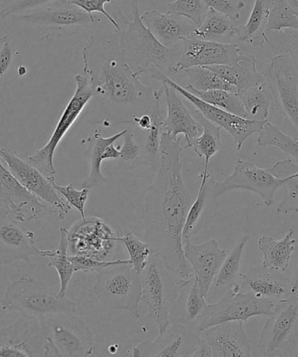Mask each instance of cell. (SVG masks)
Masks as SVG:
<instances>
[{"instance_id":"14","label":"cell","mask_w":298,"mask_h":357,"mask_svg":"<svg viewBox=\"0 0 298 357\" xmlns=\"http://www.w3.org/2000/svg\"><path fill=\"white\" fill-rule=\"evenodd\" d=\"M48 213H54L25 188L0 159V216L26 223Z\"/></svg>"},{"instance_id":"10","label":"cell","mask_w":298,"mask_h":357,"mask_svg":"<svg viewBox=\"0 0 298 357\" xmlns=\"http://www.w3.org/2000/svg\"><path fill=\"white\" fill-rule=\"evenodd\" d=\"M0 159L13 176L41 202L57 213L58 220H63L72 211V206L54 189L51 176H47L29 160L26 155L15 151L0 148Z\"/></svg>"},{"instance_id":"32","label":"cell","mask_w":298,"mask_h":357,"mask_svg":"<svg viewBox=\"0 0 298 357\" xmlns=\"http://www.w3.org/2000/svg\"><path fill=\"white\" fill-rule=\"evenodd\" d=\"M241 26L228 17L209 9L205 20L197 26L194 36L204 40L230 43L240 33Z\"/></svg>"},{"instance_id":"24","label":"cell","mask_w":298,"mask_h":357,"mask_svg":"<svg viewBox=\"0 0 298 357\" xmlns=\"http://www.w3.org/2000/svg\"><path fill=\"white\" fill-rule=\"evenodd\" d=\"M162 88L167 102L164 132L173 139H178L182 136L186 141L185 149L191 148L194 141L202 135L203 127L174 88L168 84H162Z\"/></svg>"},{"instance_id":"2","label":"cell","mask_w":298,"mask_h":357,"mask_svg":"<svg viewBox=\"0 0 298 357\" xmlns=\"http://www.w3.org/2000/svg\"><path fill=\"white\" fill-rule=\"evenodd\" d=\"M182 137L173 139L162 132L157 175L148 187L142 210L145 242L181 279L192 270L182 248V230L194 197L183 179Z\"/></svg>"},{"instance_id":"49","label":"cell","mask_w":298,"mask_h":357,"mask_svg":"<svg viewBox=\"0 0 298 357\" xmlns=\"http://www.w3.org/2000/svg\"><path fill=\"white\" fill-rule=\"evenodd\" d=\"M60 0H6L0 4L2 8L0 15L4 19L13 18V17L44 8Z\"/></svg>"},{"instance_id":"17","label":"cell","mask_w":298,"mask_h":357,"mask_svg":"<svg viewBox=\"0 0 298 357\" xmlns=\"http://www.w3.org/2000/svg\"><path fill=\"white\" fill-rule=\"evenodd\" d=\"M182 43V54L173 68V74L193 67L237 64L249 56L242 54L241 48L235 44L204 40L196 36Z\"/></svg>"},{"instance_id":"29","label":"cell","mask_w":298,"mask_h":357,"mask_svg":"<svg viewBox=\"0 0 298 357\" xmlns=\"http://www.w3.org/2000/svg\"><path fill=\"white\" fill-rule=\"evenodd\" d=\"M127 130H121L120 132L109 137H103L102 130H96L86 139L82 140V144H86V155H88L90 161V173L88 178L82 182V188L90 190L109 182V179L105 178L102 172L104 151L109 145L120 139Z\"/></svg>"},{"instance_id":"19","label":"cell","mask_w":298,"mask_h":357,"mask_svg":"<svg viewBox=\"0 0 298 357\" xmlns=\"http://www.w3.org/2000/svg\"><path fill=\"white\" fill-rule=\"evenodd\" d=\"M44 342L40 321L22 317L0 331V356H43Z\"/></svg>"},{"instance_id":"53","label":"cell","mask_w":298,"mask_h":357,"mask_svg":"<svg viewBox=\"0 0 298 357\" xmlns=\"http://www.w3.org/2000/svg\"><path fill=\"white\" fill-rule=\"evenodd\" d=\"M207 8L224 15L233 22L240 20L242 10L245 8L244 0H205Z\"/></svg>"},{"instance_id":"27","label":"cell","mask_w":298,"mask_h":357,"mask_svg":"<svg viewBox=\"0 0 298 357\" xmlns=\"http://www.w3.org/2000/svg\"><path fill=\"white\" fill-rule=\"evenodd\" d=\"M217 180L210 174L189 208L182 230V238H191L202 229L207 228L219 213L216 190Z\"/></svg>"},{"instance_id":"38","label":"cell","mask_w":298,"mask_h":357,"mask_svg":"<svg viewBox=\"0 0 298 357\" xmlns=\"http://www.w3.org/2000/svg\"><path fill=\"white\" fill-rule=\"evenodd\" d=\"M249 240V236H244L232 249L230 254H227L213 280L217 289L228 287V289L237 283V280L242 275L240 272L242 256Z\"/></svg>"},{"instance_id":"7","label":"cell","mask_w":298,"mask_h":357,"mask_svg":"<svg viewBox=\"0 0 298 357\" xmlns=\"http://www.w3.org/2000/svg\"><path fill=\"white\" fill-rule=\"evenodd\" d=\"M93 291L104 306L141 317V276L130 264L113 265L100 270Z\"/></svg>"},{"instance_id":"15","label":"cell","mask_w":298,"mask_h":357,"mask_svg":"<svg viewBox=\"0 0 298 357\" xmlns=\"http://www.w3.org/2000/svg\"><path fill=\"white\" fill-rule=\"evenodd\" d=\"M15 22L29 24L69 34L78 33L86 27L95 26L102 18L89 15L77 6L68 5L63 0L33 11L13 17Z\"/></svg>"},{"instance_id":"5","label":"cell","mask_w":298,"mask_h":357,"mask_svg":"<svg viewBox=\"0 0 298 357\" xmlns=\"http://www.w3.org/2000/svg\"><path fill=\"white\" fill-rule=\"evenodd\" d=\"M0 308L5 312H19L23 317L39 321L56 314L77 313L74 301L58 296L42 282L31 277H22L8 284Z\"/></svg>"},{"instance_id":"33","label":"cell","mask_w":298,"mask_h":357,"mask_svg":"<svg viewBox=\"0 0 298 357\" xmlns=\"http://www.w3.org/2000/svg\"><path fill=\"white\" fill-rule=\"evenodd\" d=\"M272 174L279 178L287 180L282 186L283 196L276 211L280 213H297L298 211V164L291 159L277 162L269 168Z\"/></svg>"},{"instance_id":"8","label":"cell","mask_w":298,"mask_h":357,"mask_svg":"<svg viewBox=\"0 0 298 357\" xmlns=\"http://www.w3.org/2000/svg\"><path fill=\"white\" fill-rule=\"evenodd\" d=\"M298 345V294L277 301L260 335L259 356H290Z\"/></svg>"},{"instance_id":"36","label":"cell","mask_w":298,"mask_h":357,"mask_svg":"<svg viewBox=\"0 0 298 357\" xmlns=\"http://www.w3.org/2000/svg\"><path fill=\"white\" fill-rule=\"evenodd\" d=\"M47 258L49 259L48 266L56 270L58 279H60V290H58V296L64 297L72 277L75 273L74 266L69 259L67 229L61 228L60 245L54 250H47Z\"/></svg>"},{"instance_id":"44","label":"cell","mask_w":298,"mask_h":357,"mask_svg":"<svg viewBox=\"0 0 298 357\" xmlns=\"http://www.w3.org/2000/svg\"><path fill=\"white\" fill-rule=\"evenodd\" d=\"M118 241L123 243L127 248L131 266L140 275L147 265L149 257L153 254L151 248L147 242L139 240L136 236L127 229H125L123 237H118Z\"/></svg>"},{"instance_id":"55","label":"cell","mask_w":298,"mask_h":357,"mask_svg":"<svg viewBox=\"0 0 298 357\" xmlns=\"http://www.w3.org/2000/svg\"><path fill=\"white\" fill-rule=\"evenodd\" d=\"M192 357H210L213 356L212 349H211L210 347L207 343L203 341L201 339L198 345L196 346L195 351L192 354Z\"/></svg>"},{"instance_id":"13","label":"cell","mask_w":298,"mask_h":357,"mask_svg":"<svg viewBox=\"0 0 298 357\" xmlns=\"http://www.w3.org/2000/svg\"><path fill=\"white\" fill-rule=\"evenodd\" d=\"M68 254L112 261L118 237L105 220L90 217L79 221L68 230Z\"/></svg>"},{"instance_id":"11","label":"cell","mask_w":298,"mask_h":357,"mask_svg":"<svg viewBox=\"0 0 298 357\" xmlns=\"http://www.w3.org/2000/svg\"><path fill=\"white\" fill-rule=\"evenodd\" d=\"M265 77L277 111L298 139V77L289 55L273 57Z\"/></svg>"},{"instance_id":"21","label":"cell","mask_w":298,"mask_h":357,"mask_svg":"<svg viewBox=\"0 0 298 357\" xmlns=\"http://www.w3.org/2000/svg\"><path fill=\"white\" fill-rule=\"evenodd\" d=\"M201 338L187 326L173 324L155 341H145L134 347L132 356L136 357L191 356Z\"/></svg>"},{"instance_id":"48","label":"cell","mask_w":298,"mask_h":357,"mask_svg":"<svg viewBox=\"0 0 298 357\" xmlns=\"http://www.w3.org/2000/svg\"><path fill=\"white\" fill-rule=\"evenodd\" d=\"M51 182L54 189L64 197L65 201L72 207L75 208L81 213L82 220H85V206L86 202H88L90 190L86 188H82L81 190L75 189L72 183H69L67 186L58 185L55 182L54 176H51Z\"/></svg>"},{"instance_id":"18","label":"cell","mask_w":298,"mask_h":357,"mask_svg":"<svg viewBox=\"0 0 298 357\" xmlns=\"http://www.w3.org/2000/svg\"><path fill=\"white\" fill-rule=\"evenodd\" d=\"M287 178H279L269 169L259 168L253 162L237 159L231 175L216 183L218 196L232 190H248L258 194L266 206H272L276 190L283 185Z\"/></svg>"},{"instance_id":"3","label":"cell","mask_w":298,"mask_h":357,"mask_svg":"<svg viewBox=\"0 0 298 357\" xmlns=\"http://www.w3.org/2000/svg\"><path fill=\"white\" fill-rule=\"evenodd\" d=\"M132 20L123 17L127 29L120 30V46L127 63L141 77L148 75L155 78L159 74H173L178 56L175 47L164 46L142 22L138 0L131 1Z\"/></svg>"},{"instance_id":"54","label":"cell","mask_w":298,"mask_h":357,"mask_svg":"<svg viewBox=\"0 0 298 357\" xmlns=\"http://www.w3.org/2000/svg\"><path fill=\"white\" fill-rule=\"evenodd\" d=\"M290 283L291 294H298V250L295 255L292 264L287 269Z\"/></svg>"},{"instance_id":"40","label":"cell","mask_w":298,"mask_h":357,"mask_svg":"<svg viewBox=\"0 0 298 357\" xmlns=\"http://www.w3.org/2000/svg\"><path fill=\"white\" fill-rule=\"evenodd\" d=\"M259 146H273L280 149L284 153L292 158L291 160L298 164V139L283 133L279 127L267 121L259 131L258 139Z\"/></svg>"},{"instance_id":"22","label":"cell","mask_w":298,"mask_h":357,"mask_svg":"<svg viewBox=\"0 0 298 357\" xmlns=\"http://www.w3.org/2000/svg\"><path fill=\"white\" fill-rule=\"evenodd\" d=\"M20 222L0 216V265L9 266L31 258H47V250L36 247V234Z\"/></svg>"},{"instance_id":"16","label":"cell","mask_w":298,"mask_h":357,"mask_svg":"<svg viewBox=\"0 0 298 357\" xmlns=\"http://www.w3.org/2000/svg\"><path fill=\"white\" fill-rule=\"evenodd\" d=\"M162 82V84H168L174 88L180 95L182 96L199 110L206 119L211 123L219 126L221 129L227 131L233 137L237 150L240 151L245 141L253 135L259 133L266 122H258L246 119V118L235 116V114L226 112L219 107L211 105V104L203 102L199 97L194 93L187 91L185 88L178 84L168 77V75L159 74L154 78Z\"/></svg>"},{"instance_id":"51","label":"cell","mask_w":298,"mask_h":357,"mask_svg":"<svg viewBox=\"0 0 298 357\" xmlns=\"http://www.w3.org/2000/svg\"><path fill=\"white\" fill-rule=\"evenodd\" d=\"M69 259L74 266L75 272L98 273L107 266L119 264H130V259H116V261H100L93 258L82 255H70Z\"/></svg>"},{"instance_id":"45","label":"cell","mask_w":298,"mask_h":357,"mask_svg":"<svg viewBox=\"0 0 298 357\" xmlns=\"http://www.w3.org/2000/svg\"><path fill=\"white\" fill-rule=\"evenodd\" d=\"M209 8L205 0H175L168 5V15L185 17L199 26L205 20Z\"/></svg>"},{"instance_id":"42","label":"cell","mask_w":298,"mask_h":357,"mask_svg":"<svg viewBox=\"0 0 298 357\" xmlns=\"http://www.w3.org/2000/svg\"><path fill=\"white\" fill-rule=\"evenodd\" d=\"M285 29L298 30V17L287 0H270L268 22L265 29L267 36Z\"/></svg>"},{"instance_id":"31","label":"cell","mask_w":298,"mask_h":357,"mask_svg":"<svg viewBox=\"0 0 298 357\" xmlns=\"http://www.w3.org/2000/svg\"><path fill=\"white\" fill-rule=\"evenodd\" d=\"M191 110L194 116L203 127V133L194 141L192 148L199 158H205V166H204L203 172L200 176L202 181H205L210 174L209 172L210 159L223 148L221 140V129L219 126L206 119L196 107Z\"/></svg>"},{"instance_id":"59","label":"cell","mask_w":298,"mask_h":357,"mask_svg":"<svg viewBox=\"0 0 298 357\" xmlns=\"http://www.w3.org/2000/svg\"><path fill=\"white\" fill-rule=\"evenodd\" d=\"M121 1H124V0H121Z\"/></svg>"},{"instance_id":"41","label":"cell","mask_w":298,"mask_h":357,"mask_svg":"<svg viewBox=\"0 0 298 357\" xmlns=\"http://www.w3.org/2000/svg\"><path fill=\"white\" fill-rule=\"evenodd\" d=\"M19 52L13 45L11 33L0 37V89L11 84L19 77Z\"/></svg>"},{"instance_id":"23","label":"cell","mask_w":298,"mask_h":357,"mask_svg":"<svg viewBox=\"0 0 298 357\" xmlns=\"http://www.w3.org/2000/svg\"><path fill=\"white\" fill-rule=\"evenodd\" d=\"M198 335L212 349L213 357L251 356V341L242 321L224 322L204 329Z\"/></svg>"},{"instance_id":"30","label":"cell","mask_w":298,"mask_h":357,"mask_svg":"<svg viewBox=\"0 0 298 357\" xmlns=\"http://www.w3.org/2000/svg\"><path fill=\"white\" fill-rule=\"evenodd\" d=\"M294 234V229H290L281 241L274 240L270 236L260 237L258 245L262 254V266L277 271H287L297 242Z\"/></svg>"},{"instance_id":"9","label":"cell","mask_w":298,"mask_h":357,"mask_svg":"<svg viewBox=\"0 0 298 357\" xmlns=\"http://www.w3.org/2000/svg\"><path fill=\"white\" fill-rule=\"evenodd\" d=\"M76 313L50 315L40 320L44 337L54 343L60 356L85 357L95 349L93 334Z\"/></svg>"},{"instance_id":"20","label":"cell","mask_w":298,"mask_h":357,"mask_svg":"<svg viewBox=\"0 0 298 357\" xmlns=\"http://www.w3.org/2000/svg\"><path fill=\"white\" fill-rule=\"evenodd\" d=\"M182 248L200 292L207 299L214 276L226 257L227 252L220 248L214 238L200 245L192 243L189 238H182Z\"/></svg>"},{"instance_id":"6","label":"cell","mask_w":298,"mask_h":357,"mask_svg":"<svg viewBox=\"0 0 298 357\" xmlns=\"http://www.w3.org/2000/svg\"><path fill=\"white\" fill-rule=\"evenodd\" d=\"M276 301L256 296L242 289L241 284L232 286L217 303L206 305L199 317L189 326L196 334L204 329L232 321H247L249 318L272 313Z\"/></svg>"},{"instance_id":"56","label":"cell","mask_w":298,"mask_h":357,"mask_svg":"<svg viewBox=\"0 0 298 357\" xmlns=\"http://www.w3.org/2000/svg\"><path fill=\"white\" fill-rule=\"evenodd\" d=\"M120 158V147L110 144L106 148L103 153V160H118Z\"/></svg>"},{"instance_id":"26","label":"cell","mask_w":298,"mask_h":357,"mask_svg":"<svg viewBox=\"0 0 298 357\" xmlns=\"http://www.w3.org/2000/svg\"><path fill=\"white\" fill-rule=\"evenodd\" d=\"M141 18L152 34L168 48H174L182 41L194 36L197 27L185 17L162 13L157 10L145 12Z\"/></svg>"},{"instance_id":"34","label":"cell","mask_w":298,"mask_h":357,"mask_svg":"<svg viewBox=\"0 0 298 357\" xmlns=\"http://www.w3.org/2000/svg\"><path fill=\"white\" fill-rule=\"evenodd\" d=\"M270 0H256L247 23L241 26L237 39L255 47H263L269 43L265 32Z\"/></svg>"},{"instance_id":"28","label":"cell","mask_w":298,"mask_h":357,"mask_svg":"<svg viewBox=\"0 0 298 357\" xmlns=\"http://www.w3.org/2000/svg\"><path fill=\"white\" fill-rule=\"evenodd\" d=\"M206 68L234 86L237 95L240 96L246 90L265 82V76L258 71L256 58L252 54H249L246 60L237 64L210 66Z\"/></svg>"},{"instance_id":"50","label":"cell","mask_w":298,"mask_h":357,"mask_svg":"<svg viewBox=\"0 0 298 357\" xmlns=\"http://www.w3.org/2000/svg\"><path fill=\"white\" fill-rule=\"evenodd\" d=\"M276 34V47L283 54L289 55L298 77V30L285 29Z\"/></svg>"},{"instance_id":"4","label":"cell","mask_w":298,"mask_h":357,"mask_svg":"<svg viewBox=\"0 0 298 357\" xmlns=\"http://www.w3.org/2000/svg\"><path fill=\"white\" fill-rule=\"evenodd\" d=\"M141 301L147 307L149 317L158 326L162 334L171 324L173 307L175 306L183 287L191 282L181 279L166 266L164 259L152 254L140 273Z\"/></svg>"},{"instance_id":"12","label":"cell","mask_w":298,"mask_h":357,"mask_svg":"<svg viewBox=\"0 0 298 357\" xmlns=\"http://www.w3.org/2000/svg\"><path fill=\"white\" fill-rule=\"evenodd\" d=\"M75 81L76 89L74 96H72L67 107H65L50 139L44 147L27 157L29 160L47 176H53L56 174L57 172L54 166L55 151L65 134L68 132L76 120L85 110L93 96L88 79L85 75H76Z\"/></svg>"},{"instance_id":"39","label":"cell","mask_w":298,"mask_h":357,"mask_svg":"<svg viewBox=\"0 0 298 357\" xmlns=\"http://www.w3.org/2000/svg\"><path fill=\"white\" fill-rule=\"evenodd\" d=\"M187 91L194 93L199 97L203 102L211 104L214 107L226 111V112L235 114V116L247 118L244 103L241 100V96L237 93L227 91V90L214 89L210 91H197V90L185 86Z\"/></svg>"},{"instance_id":"46","label":"cell","mask_w":298,"mask_h":357,"mask_svg":"<svg viewBox=\"0 0 298 357\" xmlns=\"http://www.w3.org/2000/svg\"><path fill=\"white\" fill-rule=\"evenodd\" d=\"M185 294V315L176 321V324H181L189 327L199 317L201 312L205 307L206 298L201 294L195 278L192 275L191 282L186 287ZM175 324V322H173Z\"/></svg>"},{"instance_id":"47","label":"cell","mask_w":298,"mask_h":357,"mask_svg":"<svg viewBox=\"0 0 298 357\" xmlns=\"http://www.w3.org/2000/svg\"><path fill=\"white\" fill-rule=\"evenodd\" d=\"M123 137V145L120 147V158L117 161L123 169L137 168L141 165V148L130 130H127Z\"/></svg>"},{"instance_id":"58","label":"cell","mask_w":298,"mask_h":357,"mask_svg":"<svg viewBox=\"0 0 298 357\" xmlns=\"http://www.w3.org/2000/svg\"><path fill=\"white\" fill-rule=\"evenodd\" d=\"M297 353H298V345H297Z\"/></svg>"},{"instance_id":"43","label":"cell","mask_w":298,"mask_h":357,"mask_svg":"<svg viewBox=\"0 0 298 357\" xmlns=\"http://www.w3.org/2000/svg\"><path fill=\"white\" fill-rule=\"evenodd\" d=\"M189 77L187 86L197 91H210V90L221 89L235 92L234 86L228 84L216 73L206 67H193L185 70Z\"/></svg>"},{"instance_id":"57","label":"cell","mask_w":298,"mask_h":357,"mask_svg":"<svg viewBox=\"0 0 298 357\" xmlns=\"http://www.w3.org/2000/svg\"><path fill=\"white\" fill-rule=\"evenodd\" d=\"M287 1L289 3L291 9L293 10V12L298 17V0H287Z\"/></svg>"},{"instance_id":"35","label":"cell","mask_w":298,"mask_h":357,"mask_svg":"<svg viewBox=\"0 0 298 357\" xmlns=\"http://www.w3.org/2000/svg\"><path fill=\"white\" fill-rule=\"evenodd\" d=\"M152 126L144 132L143 147L141 149V165L148 166L153 172H157L160 153L161 138L164 132L165 116L162 114L161 100H158L150 114Z\"/></svg>"},{"instance_id":"25","label":"cell","mask_w":298,"mask_h":357,"mask_svg":"<svg viewBox=\"0 0 298 357\" xmlns=\"http://www.w3.org/2000/svg\"><path fill=\"white\" fill-rule=\"evenodd\" d=\"M240 284L242 289L276 303L291 296L287 271H277L263 266H253L246 275H241Z\"/></svg>"},{"instance_id":"52","label":"cell","mask_w":298,"mask_h":357,"mask_svg":"<svg viewBox=\"0 0 298 357\" xmlns=\"http://www.w3.org/2000/svg\"><path fill=\"white\" fill-rule=\"evenodd\" d=\"M63 1L67 3L68 5L77 6L83 11L88 13L89 15L99 13L109 20L117 33H119L121 30L119 22L113 16H111L105 9V5L111 4V3H113V0H63Z\"/></svg>"},{"instance_id":"1","label":"cell","mask_w":298,"mask_h":357,"mask_svg":"<svg viewBox=\"0 0 298 357\" xmlns=\"http://www.w3.org/2000/svg\"><path fill=\"white\" fill-rule=\"evenodd\" d=\"M82 58L83 71L93 91L86 109L90 123L105 128L134 124V117L151 114L164 95L162 86L155 91L132 70L116 30L93 33L83 48Z\"/></svg>"},{"instance_id":"37","label":"cell","mask_w":298,"mask_h":357,"mask_svg":"<svg viewBox=\"0 0 298 357\" xmlns=\"http://www.w3.org/2000/svg\"><path fill=\"white\" fill-rule=\"evenodd\" d=\"M272 99V92L266 81L246 90L241 96V100L247 112L248 119L258 122L269 121Z\"/></svg>"}]
</instances>
